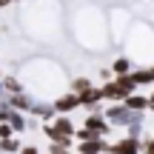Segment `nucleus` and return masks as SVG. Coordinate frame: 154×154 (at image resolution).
I'll return each mask as SVG.
<instances>
[{
    "instance_id": "1",
    "label": "nucleus",
    "mask_w": 154,
    "mask_h": 154,
    "mask_svg": "<svg viewBox=\"0 0 154 154\" xmlns=\"http://www.w3.org/2000/svg\"><path fill=\"white\" fill-rule=\"evenodd\" d=\"M137 91V86H134L131 80H128V74L123 77H111V80H106L103 86H100V94H103V100H126L128 94Z\"/></svg>"
},
{
    "instance_id": "2",
    "label": "nucleus",
    "mask_w": 154,
    "mask_h": 154,
    "mask_svg": "<svg viewBox=\"0 0 154 154\" xmlns=\"http://www.w3.org/2000/svg\"><path fill=\"white\" fill-rule=\"evenodd\" d=\"M134 114H140V111H128L123 103H114V106H109V109L103 111V120L109 123V126H128V123L134 120Z\"/></svg>"
},
{
    "instance_id": "3",
    "label": "nucleus",
    "mask_w": 154,
    "mask_h": 154,
    "mask_svg": "<svg viewBox=\"0 0 154 154\" xmlns=\"http://www.w3.org/2000/svg\"><path fill=\"white\" fill-rule=\"evenodd\" d=\"M140 151H143V143L134 140V137H126V140H120V143L109 146V154H140Z\"/></svg>"
},
{
    "instance_id": "4",
    "label": "nucleus",
    "mask_w": 154,
    "mask_h": 154,
    "mask_svg": "<svg viewBox=\"0 0 154 154\" xmlns=\"http://www.w3.org/2000/svg\"><path fill=\"white\" fill-rule=\"evenodd\" d=\"M77 100H80V106H86L88 111H100V100H103V94H100V88H88V91H83V94H77ZM103 114V111H100Z\"/></svg>"
},
{
    "instance_id": "5",
    "label": "nucleus",
    "mask_w": 154,
    "mask_h": 154,
    "mask_svg": "<svg viewBox=\"0 0 154 154\" xmlns=\"http://www.w3.org/2000/svg\"><path fill=\"white\" fill-rule=\"evenodd\" d=\"M77 106H80V100H77V94H63V97H57L54 103H51V109H54V114H69V111H74Z\"/></svg>"
},
{
    "instance_id": "6",
    "label": "nucleus",
    "mask_w": 154,
    "mask_h": 154,
    "mask_svg": "<svg viewBox=\"0 0 154 154\" xmlns=\"http://www.w3.org/2000/svg\"><path fill=\"white\" fill-rule=\"evenodd\" d=\"M83 128H88V131H94L97 137H103V134H109V128H111V126L103 120V114H100V111H94V114H88V117H86V126H83Z\"/></svg>"
},
{
    "instance_id": "7",
    "label": "nucleus",
    "mask_w": 154,
    "mask_h": 154,
    "mask_svg": "<svg viewBox=\"0 0 154 154\" xmlns=\"http://www.w3.org/2000/svg\"><path fill=\"white\" fill-rule=\"evenodd\" d=\"M32 103H34V100L29 97L26 91H20V94H9V97H6V106H9L11 111H20V114L32 109Z\"/></svg>"
},
{
    "instance_id": "8",
    "label": "nucleus",
    "mask_w": 154,
    "mask_h": 154,
    "mask_svg": "<svg viewBox=\"0 0 154 154\" xmlns=\"http://www.w3.org/2000/svg\"><path fill=\"white\" fill-rule=\"evenodd\" d=\"M123 106H126L128 111H140V114H146V111H149V97H146V94H128L126 100H123Z\"/></svg>"
},
{
    "instance_id": "9",
    "label": "nucleus",
    "mask_w": 154,
    "mask_h": 154,
    "mask_svg": "<svg viewBox=\"0 0 154 154\" xmlns=\"http://www.w3.org/2000/svg\"><path fill=\"white\" fill-rule=\"evenodd\" d=\"M3 123H9L11 131H26V128H29L26 117H23L20 111H11V109H9V114H6V120H3Z\"/></svg>"
},
{
    "instance_id": "10",
    "label": "nucleus",
    "mask_w": 154,
    "mask_h": 154,
    "mask_svg": "<svg viewBox=\"0 0 154 154\" xmlns=\"http://www.w3.org/2000/svg\"><path fill=\"white\" fill-rule=\"evenodd\" d=\"M80 154H100V151H109V143L106 140H88V143H80L77 146Z\"/></svg>"
},
{
    "instance_id": "11",
    "label": "nucleus",
    "mask_w": 154,
    "mask_h": 154,
    "mask_svg": "<svg viewBox=\"0 0 154 154\" xmlns=\"http://www.w3.org/2000/svg\"><path fill=\"white\" fill-rule=\"evenodd\" d=\"M29 114L43 117V120H54V109H51V103H37V100H34L32 109H29Z\"/></svg>"
},
{
    "instance_id": "12",
    "label": "nucleus",
    "mask_w": 154,
    "mask_h": 154,
    "mask_svg": "<svg viewBox=\"0 0 154 154\" xmlns=\"http://www.w3.org/2000/svg\"><path fill=\"white\" fill-rule=\"evenodd\" d=\"M88 88H94L88 77H77V80H72V94H83V91H88Z\"/></svg>"
},
{
    "instance_id": "13",
    "label": "nucleus",
    "mask_w": 154,
    "mask_h": 154,
    "mask_svg": "<svg viewBox=\"0 0 154 154\" xmlns=\"http://www.w3.org/2000/svg\"><path fill=\"white\" fill-rule=\"evenodd\" d=\"M111 72H114L117 77H123V74H128V72H131V63H128L126 57H117V60H114V66H111Z\"/></svg>"
},
{
    "instance_id": "14",
    "label": "nucleus",
    "mask_w": 154,
    "mask_h": 154,
    "mask_svg": "<svg viewBox=\"0 0 154 154\" xmlns=\"http://www.w3.org/2000/svg\"><path fill=\"white\" fill-rule=\"evenodd\" d=\"M17 151H20V143H17L14 137L0 140V154H17Z\"/></svg>"
},
{
    "instance_id": "15",
    "label": "nucleus",
    "mask_w": 154,
    "mask_h": 154,
    "mask_svg": "<svg viewBox=\"0 0 154 154\" xmlns=\"http://www.w3.org/2000/svg\"><path fill=\"white\" fill-rule=\"evenodd\" d=\"M11 134H14V131L9 128V123H0V140H9Z\"/></svg>"
},
{
    "instance_id": "16",
    "label": "nucleus",
    "mask_w": 154,
    "mask_h": 154,
    "mask_svg": "<svg viewBox=\"0 0 154 154\" xmlns=\"http://www.w3.org/2000/svg\"><path fill=\"white\" fill-rule=\"evenodd\" d=\"M49 154H69V149H63V146H51Z\"/></svg>"
},
{
    "instance_id": "17",
    "label": "nucleus",
    "mask_w": 154,
    "mask_h": 154,
    "mask_svg": "<svg viewBox=\"0 0 154 154\" xmlns=\"http://www.w3.org/2000/svg\"><path fill=\"white\" fill-rule=\"evenodd\" d=\"M143 151H146V154H154V137L149 140V143H146V149H143Z\"/></svg>"
},
{
    "instance_id": "18",
    "label": "nucleus",
    "mask_w": 154,
    "mask_h": 154,
    "mask_svg": "<svg viewBox=\"0 0 154 154\" xmlns=\"http://www.w3.org/2000/svg\"><path fill=\"white\" fill-rule=\"evenodd\" d=\"M149 111H154V94L149 97Z\"/></svg>"
},
{
    "instance_id": "19",
    "label": "nucleus",
    "mask_w": 154,
    "mask_h": 154,
    "mask_svg": "<svg viewBox=\"0 0 154 154\" xmlns=\"http://www.w3.org/2000/svg\"><path fill=\"white\" fill-rule=\"evenodd\" d=\"M149 80H151V83H154V66H151V69H149Z\"/></svg>"
},
{
    "instance_id": "20",
    "label": "nucleus",
    "mask_w": 154,
    "mask_h": 154,
    "mask_svg": "<svg viewBox=\"0 0 154 154\" xmlns=\"http://www.w3.org/2000/svg\"><path fill=\"white\" fill-rule=\"evenodd\" d=\"M9 3H11V0H0V6H9Z\"/></svg>"
},
{
    "instance_id": "21",
    "label": "nucleus",
    "mask_w": 154,
    "mask_h": 154,
    "mask_svg": "<svg viewBox=\"0 0 154 154\" xmlns=\"http://www.w3.org/2000/svg\"><path fill=\"white\" fill-rule=\"evenodd\" d=\"M100 154H109V151H100Z\"/></svg>"
}]
</instances>
